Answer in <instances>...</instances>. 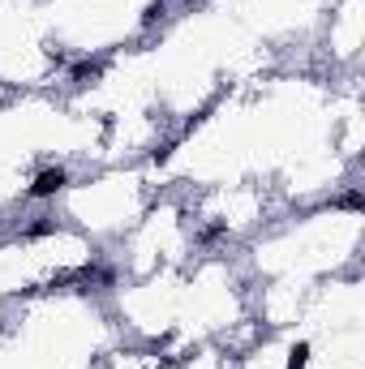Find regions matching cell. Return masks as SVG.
Here are the masks:
<instances>
[{
    "label": "cell",
    "mask_w": 365,
    "mask_h": 369,
    "mask_svg": "<svg viewBox=\"0 0 365 369\" xmlns=\"http://www.w3.org/2000/svg\"><path fill=\"white\" fill-rule=\"evenodd\" d=\"M61 185H65V172L56 168V172H43V176L35 181V189H30V193H35V198H47V193H56Z\"/></svg>",
    "instance_id": "cell-1"
}]
</instances>
